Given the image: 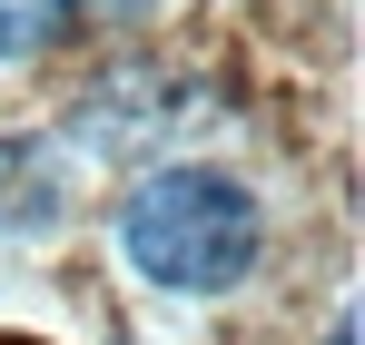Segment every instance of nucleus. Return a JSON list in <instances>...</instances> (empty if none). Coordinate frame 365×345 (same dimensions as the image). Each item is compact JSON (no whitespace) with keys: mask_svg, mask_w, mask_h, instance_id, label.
<instances>
[{"mask_svg":"<svg viewBox=\"0 0 365 345\" xmlns=\"http://www.w3.org/2000/svg\"><path fill=\"white\" fill-rule=\"evenodd\" d=\"M69 10H89V20H109V30H138V20H158V0H69Z\"/></svg>","mask_w":365,"mask_h":345,"instance_id":"obj_4","label":"nucleus"},{"mask_svg":"<svg viewBox=\"0 0 365 345\" xmlns=\"http://www.w3.org/2000/svg\"><path fill=\"white\" fill-rule=\"evenodd\" d=\"M69 30V0H0V69H20V59H50Z\"/></svg>","mask_w":365,"mask_h":345,"instance_id":"obj_3","label":"nucleus"},{"mask_svg":"<svg viewBox=\"0 0 365 345\" xmlns=\"http://www.w3.org/2000/svg\"><path fill=\"white\" fill-rule=\"evenodd\" d=\"M326 345H356V326H346V316H336V336H326Z\"/></svg>","mask_w":365,"mask_h":345,"instance_id":"obj_5","label":"nucleus"},{"mask_svg":"<svg viewBox=\"0 0 365 345\" xmlns=\"http://www.w3.org/2000/svg\"><path fill=\"white\" fill-rule=\"evenodd\" d=\"M267 247V217L227 168H148L119 197V257L168 296H227L247 287Z\"/></svg>","mask_w":365,"mask_h":345,"instance_id":"obj_1","label":"nucleus"},{"mask_svg":"<svg viewBox=\"0 0 365 345\" xmlns=\"http://www.w3.org/2000/svg\"><path fill=\"white\" fill-rule=\"evenodd\" d=\"M60 207H69V177L50 158V138L0 128V237H50Z\"/></svg>","mask_w":365,"mask_h":345,"instance_id":"obj_2","label":"nucleus"}]
</instances>
